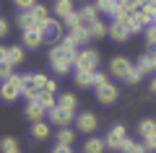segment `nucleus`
Segmentation results:
<instances>
[{
	"label": "nucleus",
	"mask_w": 156,
	"mask_h": 153,
	"mask_svg": "<svg viewBox=\"0 0 156 153\" xmlns=\"http://www.w3.org/2000/svg\"><path fill=\"white\" fill-rule=\"evenodd\" d=\"M78 49L81 47H76L68 37H62L60 42L50 49V65H52V70H55L57 75H65V73H70V68H76Z\"/></svg>",
	"instance_id": "nucleus-1"
},
{
	"label": "nucleus",
	"mask_w": 156,
	"mask_h": 153,
	"mask_svg": "<svg viewBox=\"0 0 156 153\" xmlns=\"http://www.w3.org/2000/svg\"><path fill=\"white\" fill-rule=\"evenodd\" d=\"M107 148L109 151H122V153H128V148H130V137H128V130H125V125H115L109 132H107Z\"/></svg>",
	"instance_id": "nucleus-2"
},
{
	"label": "nucleus",
	"mask_w": 156,
	"mask_h": 153,
	"mask_svg": "<svg viewBox=\"0 0 156 153\" xmlns=\"http://www.w3.org/2000/svg\"><path fill=\"white\" fill-rule=\"evenodd\" d=\"M23 78H26V75H11V78H5L3 86H0V99L8 101V104L16 101V99L23 93Z\"/></svg>",
	"instance_id": "nucleus-3"
},
{
	"label": "nucleus",
	"mask_w": 156,
	"mask_h": 153,
	"mask_svg": "<svg viewBox=\"0 0 156 153\" xmlns=\"http://www.w3.org/2000/svg\"><path fill=\"white\" fill-rule=\"evenodd\" d=\"M101 62L99 52L91 47H83V49H78V55H76V70H96Z\"/></svg>",
	"instance_id": "nucleus-4"
},
{
	"label": "nucleus",
	"mask_w": 156,
	"mask_h": 153,
	"mask_svg": "<svg viewBox=\"0 0 156 153\" xmlns=\"http://www.w3.org/2000/svg\"><path fill=\"white\" fill-rule=\"evenodd\" d=\"M42 37H44V42L57 44L62 39V18H47L42 23Z\"/></svg>",
	"instance_id": "nucleus-5"
},
{
	"label": "nucleus",
	"mask_w": 156,
	"mask_h": 153,
	"mask_svg": "<svg viewBox=\"0 0 156 153\" xmlns=\"http://www.w3.org/2000/svg\"><path fill=\"white\" fill-rule=\"evenodd\" d=\"M130 70H133V65H130L128 57H112V60H109V73L115 78H120V81H125Z\"/></svg>",
	"instance_id": "nucleus-6"
},
{
	"label": "nucleus",
	"mask_w": 156,
	"mask_h": 153,
	"mask_svg": "<svg viewBox=\"0 0 156 153\" xmlns=\"http://www.w3.org/2000/svg\"><path fill=\"white\" fill-rule=\"evenodd\" d=\"M21 42L26 49H37L44 44V37H42V26H34V29H26V31L21 34Z\"/></svg>",
	"instance_id": "nucleus-7"
},
{
	"label": "nucleus",
	"mask_w": 156,
	"mask_h": 153,
	"mask_svg": "<svg viewBox=\"0 0 156 153\" xmlns=\"http://www.w3.org/2000/svg\"><path fill=\"white\" fill-rule=\"evenodd\" d=\"M76 127H78V132H96V127H99V120H96V114L94 112H83V114H78L76 117Z\"/></svg>",
	"instance_id": "nucleus-8"
},
{
	"label": "nucleus",
	"mask_w": 156,
	"mask_h": 153,
	"mask_svg": "<svg viewBox=\"0 0 156 153\" xmlns=\"http://www.w3.org/2000/svg\"><path fill=\"white\" fill-rule=\"evenodd\" d=\"M47 114H50V122H52V125H57V127H68L73 122V112L70 109H62V106H57V104L52 106Z\"/></svg>",
	"instance_id": "nucleus-9"
},
{
	"label": "nucleus",
	"mask_w": 156,
	"mask_h": 153,
	"mask_svg": "<svg viewBox=\"0 0 156 153\" xmlns=\"http://www.w3.org/2000/svg\"><path fill=\"white\" fill-rule=\"evenodd\" d=\"M117 96H120V91H117V86H112L109 81L101 83V86H96V99H99L101 104H115Z\"/></svg>",
	"instance_id": "nucleus-10"
},
{
	"label": "nucleus",
	"mask_w": 156,
	"mask_h": 153,
	"mask_svg": "<svg viewBox=\"0 0 156 153\" xmlns=\"http://www.w3.org/2000/svg\"><path fill=\"white\" fill-rule=\"evenodd\" d=\"M68 39H70L76 47H86V44L91 42V34L86 31V26H78V29H68V34H65Z\"/></svg>",
	"instance_id": "nucleus-11"
},
{
	"label": "nucleus",
	"mask_w": 156,
	"mask_h": 153,
	"mask_svg": "<svg viewBox=\"0 0 156 153\" xmlns=\"http://www.w3.org/2000/svg\"><path fill=\"white\" fill-rule=\"evenodd\" d=\"M109 39H112V42H120V44L128 42V39H130V29L122 26V23H117V21H112L109 23Z\"/></svg>",
	"instance_id": "nucleus-12"
},
{
	"label": "nucleus",
	"mask_w": 156,
	"mask_h": 153,
	"mask_svg": "<svg viewBox=\"0 0 156 153\" xmlns=\"http://www.w3.org/2000/svg\"><path fill=\"white\" fill-rule=\"evenodd\" d=\"M39 91H42V86L34 81V75H26V78H23V96H26V101H37V99H39Z\"/></svg>",
	"instance_id": "nucleus-13"
},
{
	"label": "nucleus",
	"mask_w": 156,
	"mask_h": 153,
	"mask_svg": "<svg viewBox=\"0 0 156 153\" xmlns=\"http://www.w3.org/2000/svg\"><path fill=\"white\" fill-rule=\"evenodd\" d=\"M23 114H26V120H31V122H42V117L47 114V109L39 104V101H29L26 109H23Z\"/></svg>",
	"instance_id": "nucleus-14"
},
{
	"label": "nucleus",
	"mask_w": 156,
	"mask_h": 153,
	"mask_svg": "<svg viewBox=\"0 0 156 153\" xmlns=\"http://www.w3.org/2000/svg\"><path fill=\"white\" fill-rule=\"evenodd\" d=\"M146 26H148V21L143 18V13H130V18H128V29H130V34H143L146 31Z\"/></svg>",
	"instance_id": "nucleus-15"
},
{
	"label": "nucleus",
	"mask_w": 156,
	"mask_h": 153,
	"mask_svg": "<svg viewBox=\"0 0 156 153\" xmlns=\"http://www.w3.org/2000/svg\"><path fill=\"white\" fill-rule=\"evenodd\" d=\"M83 26H86V31L91 34V39H101L104 34H109V26H107L104 21H99V18H96V21H89V23H83Z\"/></svg>",
	"instance_id": "nucleus-16"
},
{
	"label": "nucleus",
	"mask_w": 156,
	"mask_h": 153,
	"mask_svg": "<svg viewBox=\"0 0 156 153\" xmlns=\"http://www.w3.org/2000/svg\"><path fill=\"white\" fill-rule=\"evenodd\" d=\"M104 148H107V140L94 137V135H91L89 140L83 143V153H104Z\"/></svg>",
	"instance_id": "nucleus-17"
},
{
	"label": "nucleus",
	"mask_w": 156,
	"mask_h": 153,
	"mask_svg": "<svg viewBox=\"0 0 156 153\" xmlns=\"http://www.w3.org/2000/svg\"><path fill=\"white\" fill-rule=\"evenodd\" d=\"M52 8H55L57 18H68L70 13H76V8H73V0H57Z\"/></svg>",
	"instance_id": "nucleus-18"
},
{
	"label": "nucleus",
	"mask_w": 156,
	"mask_h": 153,
	"mask_svg": "<svg viewBox=\"0 0 156 153\" xmlns=\"http://www.w3.org/2000/svg\"><path fill=\"white\" fill-rule=\"evenodd\" d=\"M16 21H18V26H21L23 31H26V29H34V26H42V23H37V18H34L31 11H21Z\"/></svg>",
	"instance_id": "nucleus-19"
},
{
	"label": "nucleus",
	"mask_w": 156,
	"mask_h": 153,
	"mask_svg": "<svg viewBox=\"0 0 156 153\" xmlns=\"http://www.w3.org/2000/svg\"><path fill=\"white\" fill-rule=\"evenodd\" d=\"M96 8H99V13H107V16H115L117 11H122V5L115 0H96Z\"/></svg>",
	"instance_id": "nucleus-20"
},
{
	"label": "nucleus",
	"mask_w": 156,
	"mask_h": 153,
	"mask_svg": "<svg viewBox=\"0 0 156 153\" xmlns=\"http://www.w3.org/2000/svg\"><path fill=\"white\" fill-rule=\"evenodd\" d=\"M76 86L81 88L94 86V70H76Z\"/></svg>",
	"instance_id": "nucleus-21"
},
{
	"label": "nucleus",
	"mask_w": 156,
	"mask_h": 153,
	"mask_svg": "<svg viewBox=\"0 0 156 153\" xmlns=\"http://www.w3.org/2000/svg\"><path fill=\"white\" fill-rule=\"evenodd\" d=\"M37 101H39L42 106H44L47 112H50L52 106L57 104V99H55V91H47V88H42V91H39V99H37Z\"/></svg>",
	"instance_id": "nucleus-22"
},
{
	"label": "nucleus",
	"mask_w": 156,
	"mask_h": 153,
	"mask_svg": "<svg viewBox=\"0 0 156 153\" xmlns=\"http://www.w3.org/2000/svg\"><path fill=\"white\" fill-rule=\"evenodd\" d=\"M81 18H83V23H89V21H96V18H99V8H96V3L94 5H83L81 8Z\"/></svg>",
	"instance_id": "nucleus-23"
},
{
	"label": "nucleus",
	"mask_w": 156,
	"mask_h": 153,
	"mask_svg": "<svg viewBox=\"0 0 156 153\" xmlns=\"http://www.w3.org/2000/svg\"><path fill=\"white\" fill-rule=\"evenodd\" d=\"M57 106H62V109H70V112H76V106H78V99L73 96V93H62V96L57 99Z\"/></svg>",
	"instance_id": "nucleus-24"
},
{
	"label": "nucleus",
	"mask_w": 156,
	"mask_h": 153,
	"mask_svg": "<svg viewBox=\"0 0 156 153\" xmlns=\"http://www.w3.org/2000/svg\"><path fill=\"white\" fill-rule=\"evenodd\" d=\"M151 132H156V122L148 120V117H146V120H140V122H138V135L146 137V135H151Z\"/></svg>",
	"instance_id": "nucleus-25"
},
{
	"label": "nucleus",
	"mask_w": 156,
	"mask_h": 153,
	"mask_svg": "<svg viewBox=\"0 0 156 153\" xmlns=\"http://www.w3.org/2000/svg\"><path fill=\"white\" fill-rule=\"evenodd\" d=\"M31 132H34L37 140H47V137H50V125H44V122H34Z\"/></svg>",
	"instance_id": "nucleus-26"
},
{
	"label": "nucleus",
	"mask_w": 156,
	"mask_h": 153,
	"mask_svg": "<svg viewBox=\"0 0 156 153\" xmlns=\"http://www.w3.org/2000/svg\"><path fill=\"white\" fill-rule=\"evenodd\" d=\"M143 37H146V47H148V49H156V21L146 26Z\"/></svg>",
	"instance_id": "nucleus-27"
},
{
	"label": "nucleus",
	"mask_w": 156,
	"mask_h": 153,
	"mask_svg": "<svg viewBox=\"0 0 156 153\" xmlns=\"http://www.w3.org/2000/svg\"><path fill=\"white\" fill-rule=\"evenodd\" d=\"M11 65H21L23 62V49L21 47H8V57H5Z\"/></svg>",
	"instance_id": "nucleus-28"
},
{
	"label": "nucleus",
	"mask_w": 156,
	"mask_h": 153,
	"mask_svg": "<svg viewBox=\"0 0 156 153\" xmlns=\"http://www.w3.org/2000/svg\"><path fill=\"white\" fill-rule=\"evenodd\" d=\"M62 23H65V29H78V26H83V18H81V13H70L68 18H62Z\"/></svg>",
	"instance_id": "nucleus-29"
},
{
	"label": "nucleus",
	"mask_w": 156,
	"mask_h": 153,
	"mask_svg": "<svg viewBox=\"0 0 156 153\" xmlns=\"http://www.w3.org/2000/svg\"><path fill=\"white\" fill-rule=\"evenodd\" d=\"M31 13H34V18H37V23H44L47 18H50V8L47 5H34Z\"/></svg>",
	"instance_id": "nucleus-30"
},
{
	"label": "nucleus",
	"mask_w": 156,
	"mask_h": 153,
	"mask_svg": "<svg viewBox=\"0 0 156 153\" xmlns=\"http://www.w3.org/2000/svg\"><path fill=\"white\" fill-rule=\"evenodd\" d=\"M140 78H143V70H140L138 65H133V70L128 73V78H125V83H128V86H138V83H140Z\"/></svg>",
	"instance_id": "nucleus-31"
},
{
	"label": "nucleus",
	"mask_w": 156,
	"mask_h": 153,
	"mask_svg": "<svg viewBox=\"0 0 156 153\" xmlns=\"http://www.w3.org/2000/svg\"><path fill=\"white\" fill-rule=\"evenodd\" d=\"M140 13H143V18L148 23L156 21V5H154V3H143V5H140Z\"/></svg>",
	"instance_id": "nucleus-32"
},
{
	"label": "nucleus",
	"mask_w": 156,
	"mask_h": 153,
	"mask_svg": "<svg viewBox=\"0 0 156 153\" xmlns=\"http://www.w3.org/2000/svg\"><path fill=\"white\" fill-rule=\"evenodd\" d=\"M73 137H76V132L68 130V127H60V132H57V143H62V145H70Z\"/></svg>",
	"instance_id": "nucleus-33"
},
{
	"label": "nucleus",
	"mask_w": 156,
	"mask_h": 153,
	"mask_svg": "<svg viewBox=\"0 0 156 153\" xmlns=\"http://www.w3.org/2000/svg\"><path fill=\"white\" fill-rule=\"evenodd\" d=\"M138 68L143 70V75H146V73H151V70H154V65H151V52H143V55L138 57Z\"/></svg>",
	"instance_id": "nucleus-34"
},
{
	"label": "nucleus",
	"mask_w": 156,
	"mask_h": 153,
	"mask_svg": "<svg viewBox=\"0 0 156 153\" xmlns=\"http://www.w3.org/2000/svg\"><path fill=\"white\" fill-rule=\"evenodd\" d=\"M120 5H122L125 11H130V13H138L143 3H140V0H120Z\"/></svg>",
	"instance_id": "nucleus-35"
},
{
	"label": "nucleus",
	"mask_w": 156,
	"mask_h": 153,
	"mask_svg": "<svg viewBox=\"0 0 156 153\" xmlns=\"http://www.w3.org/2000/svg\"><path fill=\"white\" fill-rule=\"evenodd\" d=\"M13 68H16V65H11L8 60H3V62H0V81L11 78V75H13Z\"/></svg>",
	"instance_id": "nucleus-36"
},
{
	"label": "nucleus",
	"mask_w": 156,
	"mask_h": 153,
	"mask_svg": "<svg viewBox=\"0 0 156 153\" xmlns=\"http://www.w3.org/2000/svg\"><path fill=\"white\" fill-rule=\"evenodd\" d=\"M18 148V143H16V137H3L0 140V151L5 153V151H16Z\"/></svg>",
	"instance_id": "nucleus-37"
},
{
	"label": "nucleus",
	"mask_w": 156,
	"mask_h": 153,
	"mask_svg": "<svg viewBox=\"0 0 156 153\" xmlns=\"http://www.w3.org/2000/svg\"><path fill=\"white\" fill-rule=\"evenodd\" d=\"M143 145L148 148V153H154V151H156V132H151V135H146V137H143Z\"/></svg>",
	"instance_id": "nucleus-38"
},
{
	"label": "nucleus",
	"mask_w": 156,
	"mask_h": 153,
	"mask_svg": "<svg viewBox=\"0 0 156 153\" xmlns=\"http://www.w3.org/2000/svg\"><path fill=\"white\" fill-rule=\"evenodd\" d=\"M16 3V8H21V11H31L34 5H37V0H13Z\"/></svg>",
	"instance_id": "nucleus-39"
},
{
	"label": "nucleus",
	"mask_w": 156,
	"mask_h": 153,
	"mask_svg": "<svg viewBox=\"0 0 156 153\" xmlns=\"http://www.w3.org/2000/svg\"><path fill=\"white\" fill-rule=\"evenodd\" d=\"M128 153H148V148H146L143 143H130V148H128Z\"/></svg>",
	"instance_id": "nucleus-40"
},
{
	"label": "nucleus",
	"mask_w": 156,
	"mask_h": 153,
	"mask_svg": "<svg viewBox=\"0 0 156 153\" xmlns=\"http://www.w3.org/2000/svg\"><path fill=\"white\" fill-rule=\"evenodd\" d=\"M101 83H107V75H104V73H99V70H94V88L101 86Z\"/></svg>",
	"instance_id": "nucleus-41"
},
{
	"label": "nucleus",
	"mask_w": 156,
	"mask_h": 153,
	"mask_svg": "<svg viewBox=\"0 0 156 153\" xmlns=\"http://www.w3.org/2000/svg\"><path fill=\"white\" fill-rule=\"evenodd\" d=\"M52 153H70V145H62V143H57Z\"/></svg>",
	"instance_id": "nucleus-42"
},
{
	"label": "nucleus",
	"mask_w": 156,
	"mask_h": 153,
	"mask_svg": "<svg viewBox=\"0 0 156 153\" xmlns=\"http://www.w3.org/2000/svg\"><path fill=\"white\" fill-rule=\"evenodd\" d=\"M8 34V21H3V18H0V39L5 37Z\"/></svg>",
	"instance_id": "nucleus-43"
},
{
	"label": "nucleus",
	"mask_w": 156,
	"mask_h": 153,
	"mask_svg": "<svg viewBox=\"0 0 156 153\" xmlns=\"http://www.w3.org/2000/svg\"><path fill=\"white\" fill-rule=\"evenodd\" d=\"M44 88H47V91H57V83H55V81H47Z\"/></svg>",
	"instance_id": "nucleus-44"
},
{
	"label": "nucleus",
	"mask_w": 156,
	"mask_h": 153,
	"mask_svg": "<svg viewBox=\"0 0 156 153\" xmlns=\"http://www.w3.org/2000/svg\"><path fill=\"white\" fill-rule=\"evenodd\" d=\"M5 57H8V47H0V62L5 60Z\"/></svg>",
	"instance_id": "nucleus-45"
},
{
	"label": "nucleus",
	"mask_w": 156,
	"mask_h": 153,
	"mask_svg": "<svg viewBox=\"0 0 156 153\" xmlns=\"http://www.w3.org/2000/svg\"><path fill=\"white\" fill-rule=\"evenodd\" d=\"M151 65H154V70H156V49H151Z\"/></svg>",
	"instance_id": "nucleus-46"
},
{
	"label": "nucleus",
	"mask_w": 156,
	"mask_h": 153,
	"mask_svg": "<svg viewBox=\"0 0 156 153\" xmlns=\"http://www.w3.org/2000/svg\"><path fill=\"white\" fill-rule=\"evenodd\" d=\"M148 88H151V91L156 93V78H154V81H151V86H148Z\"/></svg>",
	"instance_id": "nucleus-47"
},
{
	"label": "nucleus",
	"mask_w": 156,
	"mask_h": 153,
	"mask_svg": "<svg viewBox=\"0 0 156 153\" xmlns=\"http://www.w3.org/2000/svg\"><path fill=\"white\" fill-rule=\"evenodd\" d=\"M5 153H21V151H18V148H16V151H5Z\"/></svg>",
	"instance_id": "nucleus-48"
},
{
	"label": "nucleus",
	"mask_w": 156,
	"mask_h": 153,
	"mask_svg": "<svg viewBox=\"0 0 156 153\" xmlns=\"http://www.w3.org/2000/svg\"><path fill=\"white\" fill-rule=\"evenodd\" d=\"M140 3H151V0H140Z\"/></svg>",
	"instance_id": "nucleus-49"
},
{
	"label": "nucleus",
	"mask_w": 156,
	"mask_h": 153,
	"mask_svg": "<svg viewBox=\"0 0 156 153\" xmlns=\"http://www.w3.org/2000/svg\"><path fill=\"white\" fill-rule=\"evenodd\" d=\"M151 3H154V5H156V0H151Z\"/></svg>",
	"instance_id": "nucleus-50"
},
{
	"label": "nucleus",
	"mask_w": 156,
	"mask_h": 153,
	"mask_svg": "<svg viewBox=\"0 0 156 153\" xmlns=\"http://www.w3.org/2000/svg\"><path fill=\"white\" fill-rule=\"evenodd\" d=\"M115 3H120V0H115Z\"/></svg>",
	"instance_id": "nucleus-51"
}]
</instances>
